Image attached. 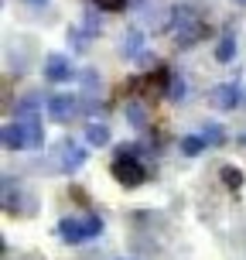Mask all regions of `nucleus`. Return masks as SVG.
Returning <instances> with one entry per match:
<instances>
[{"label": "nucleus", "mask_w": 246, "mask_h": 260, "mask_svg": "<svg viewBox=\"0 0 246 260\" xmlns=\"http://www.w3.org/2000/svg\"><path fill=\"white\" fill-rule=\"evenodd\" d=\"M168 27H171V35H174V41H178V48H192V45H198V41L208 35L205 21H202L192 7H174Z\"/></svg>", "instance_id": "1"}, {"label": "nucleus", "mask_w": 246, "mask_h": 260, "mask_svg": "<svg viewBox=\"0 0 246 260\" xmlns=\"http://www.w3.org/2000/svg\"><path fill=\"white\" fill-rule=\"evenodd\" d=\"M103 233V219L99 216H65L62 222H58V236H62L65 243H86V240H92V236Z\"/></svg>", "instance_id": "2"}, {"label": "nucleus", "mask_w": 246, "mask_h": 260, "mask_svg": "<svg viewBox=\"0 0 246 260\" xmlns=\"http://www.w3.org/2000/svg\"><path fill=\"white\" fill-rule=\"evenodd\" d=\"M113 178H117L120 185H127V188H137V185H144V178H147V168L140 165V157H130V154H117V161H113Z\"/></svg>", "instance_id": "3"}, {"label": "nucleus", "mask_w": 246, "mask_h": 260, "mask_svg": "<svg viewBox=\"0 0 246 260\" xmlns=\"http://www.w3.org/2000/svg\"><path fill=\"white\" fill-rule=\"evenodd\" d=\"M79 100H82V96L55 92V96H48V100H45V113H48L55 123H68V120H72L79 110H82V103H79Z\"/></svg>", "instance_id": "4"}, {"label": "nucleus", "mask_w": 246, "mask_h": 260, "mask_svg": "<svg viewBox=\"0 0 246 260\" xmlns=\"http://www.w3.org/2000/svg\"><path fill=\"white\" fill-rule=\"evenodd\" d=\"M58 151H62V154H58V168L68 171V175L79 171L82 165H86V157H89L82 144H72V141H62V144H58Z\"/></svg>", "instance_id": "5"}, {"label": "nucleus", "mask_w": 246, "mask_h": 260, "mask_svg": "<svg viewBox=\"0 0 246 260\" xmlns=\"http://www.w3.org/2000/svg\"><path fill=\"white\" fill-rule=\"evenodd\" d=\"M72 76H79L72 62L65 58V55H48L45 58V79L48 82H72Z\"/></svg>", "instance_id": "6"}, {"label": "nucleus", "mask_w": 246, "mask_h": 260, "mask_svg": "<svg viewBox=\"0 0 246 260\" xmlns=\"http://www.w3.org/2000/svg\"><path fill=\"white\" fill-rule=\"evenodd\" d=\"M208 100L219 110H236L239 106V86L236 82H222V86H216V89L208 92Z\"/></svg>", "instance_id": "7"}, {"label": "nucleus", "mask_w": 246, "mask_h": 260, "mask_svg": "<svg viewBox=\"0 0 246 260\" xmlns=\"http://www.w3.org/2000/svg\"><path fill=\"white\" fill-rule=\"evenodd\" d=\"M4 147H7V151H24V147H27V127H24V120H14V123L4 127Z\"/></svg>", "instance_id": "8"}, {"label": "nucleus", "mask_w": 246, "mask_h": 260, "mask_svg": "<svg viewBox=\"0 0 246 260\" xmlns=\"http://www.w3.org/2000/svg\"><path fill=\"white\" fill-rule=\"evenodd\" d=\"M120 55H123V58H140L144 55V35L137 27H130V31L120 35Z\"/></svg>", "instance_id": "9"}, {"label": "nucleus", "mask_w": 246, "mask_h": 260, "mask_svg": "<svg viewBox=\"0 0 246 260\" xmlns=\"http://www.w3.org/2000/svg\"><path fill=\"white\" fill-rule=\"evenodd\" d=\"M86 141H89V147H106L110 144V127H106L103 120H92L89 127H86Z\"/></svg>", "instance_id": "10"}, {"label": "nucleus", "mask_w": 246, "mask_h": 260, "mask_svg": "<svg viewBox=\"0 0 246 260\" xmlns=\"http://www.w3.org/2000/svg\"><path fill=\"white\" fill-rule=\"evenodd\" d=\"M41 117V96H24L21 103H17V120H38Z\"/></svg>", "instance_id": "11"}, {"label": "nucleus", "mask_w": 246, "mask_h": 260, "mask_svg": "<svg viewBox=\"0 0 246 260\" xmlns=\"http://www.w3.org/2000/svg\"><path fill=\"white\" fill-rule=\"evenodd\" d=\"M216 58H219L222 65L236 58V35H233V31H226V35L219 38V45H216Z\"/></svg>", "instance_id": "12"}, {"label": "nucleus", "mask_w": 246, "mask_h": 260, "mask_svg": "<svg viewBox=\"0 0 246 260\" xmlns=\"http://www.w3.org/2000/svg\"><path fill=\"white\" fill-rule=\"evenodd\" d=\"M79 82H82V100H96V92H99V72H79Z\"/></svg>", "instance_id": "13"}, {"label": "nucleus", "mask_w": 246, "mask_h": 260, "mask_svg": "<svg viewBox=\"0 0 246 260\" xmlns=\"http://www.w3.org/2000/svg\"><path fill=\"white\" fill-rule=\"evenodd\" d=\"M205 147H208V144H205L202 134H188V137H182V154L185 157H198Z\"/></svg>", "instance_id": "14"}, {"label": "nucleus", "mask_w": 246, "mask_h": 260, "mask_svg": "<svg viewBox=\"0 0 246 260\" xmlns=\"http://www.w3.org/2000/svg\"><path fill=\"white\" fill-rule=\"evenodd\" d=\"M219 178H222V185H226L229 192H239V188H243V171L233 168V165H222Z\"/></svg>", "instance_id": "15"}, {"label": "nucleus", "mask_w": 246, "mask_h": 260, "mask_svg": "<svg viewBox=\"0 0 246 260\" xmlns=\"http://www.w3.org/2000/svg\"><path fill=\"white\" fill-rule=\"evenodd\" d=\"M185 92H188V86H185V79L178 76V72H171V79H168V89H164V96H168L171 103H182V100H185Z\"/></svg>", "instance_id": "16"}, {"label": "nucleus", "mask_w": 246, "mask_h": 260, "mask_svg": "<svg viewBox=\"0 0 246 260\" xmlns=\"http://www.w3.org/2000/svg\"><path fill=\"white\" fill-rule=\"evenodd\" d=\"M127 120L133 123V127H147V110L140 106V100H127Z\"/></svg>", "instance_id": "17"}, {"label": "nucleus", "mask_w": 246, "mask_h": 260, "mask_svg": "<svg viewBox=\"0 0 246 260\" xmlns=\"http://www.w3.org/2000/svg\"><path fill=\"white\" fill-rule=\"evenodd\" d=\"M202 137H205V144H208V147H219V144L226 141V134H222V127H219V123H205V127H202Z\"/></svg>", "instance_id": "18"}, {"label": "nucleus", "mask_w": 246, "mask_h": 260, "mask_svg": "<svg viewBox=\"0 0 246 260\" xmlns=\"http://www.w3.org/2000/svg\"><path fill=\"white\" fill-rule=\"evenodd\" d=\"M92 4H99V11H123L127 7V0H92Z\"/></svg>", "instance_id": "19"}, {"label": "nucleus", "mask_w": 246, "mask_h": 260, "mask_svg": "<svg viewBox=\"0 0 246 260\" xmlns=\"http://www.w3.org/2000/svg\"><path fill=\"white\" fill-rule=\"evenodd\" d=\"M27 4H48V0H27Z\"/></svg>", "instance_id": "20"}, {"label": "nucleus", "mask_w": 246, "mask_h": 260, "mask_svg": "<svg viewBox=\"0 0 246 260\" xmlns=\"http://www.w3.org/2000/svg\"><path fill=\"white\" fill-rule=\"evenodd\" d=\"M236 4H246V0H236Z\"/></svg>", "instance_id": "21"}, {"label": "nucleus", "mask_w": 246, "mask_h": 260, "mask_svg": "<svg viewBox=\"0 0 246 260\" xmlns=\"http://www.w3.org/2000/svg\"><path fill=\"white\" fill-rule=\"evenodd\" d=\"M243 144H246V134H243Z\"/></svg>", "instance_id": "22"}]
</instances>
